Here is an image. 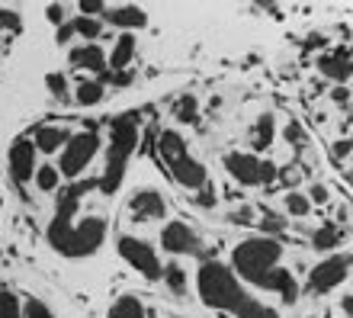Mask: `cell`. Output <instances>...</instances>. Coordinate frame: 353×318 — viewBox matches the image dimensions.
<instances>
[{
	"mask_svg": "<svg viewBox=\"0 0 353 318\" xmlns=\"http://www.w3.org/2000/svg\"><path fill=\"white\" fill-rule=\"evenodd\" d=\"M0 318H23L19 312V299L13 292H0Z\"/></svg>",
	"mask_w": 353,
	"mask_h": 318,
	"instance_id": "f1b7e54d",
	"label": "cell"
},
{
	"mask_svg": "<svg viewBox=\"0 0 353 318\" xmlns=\"http://www.w3.org/2000/svg\"><path fill=\"white\" fill-rule=\"evenodd\" d=\"M161 248L170 254H199V238L186 222H170L161 232Z\"/></svg>",
	"mask_w": 353,
	"mask_h": 318,
	"instance_id": "30bf717a",
	"label": "cell"
},
{
	"mask_svg": "<svg viewBox=\"0 0 353 318\" xmlns=\"http://www.w3.org/2000/svg\"><path fill=\"white\" fill-rule=\"evenodd\" d=\"M168 164H170V174H174L176 183H183V187H190V190L205 187V168L190 155V151H183L180 158L168 161Z\"/></svg>",
	"mask_w": 353,
	"mask_h": 318,
	"instance_id": "8fae6325",
	"label": "cell"
},
{
	"mask_svg": "<svg viewBox=\"0 0 353 318\" xmlns=\"http://www.w3.org/2000/svg\"><path fill=\"white\" fill-rule=\"evenodd\" d=\"M318 71L325 77H331V81H337V84L350 81V52H347V48H337L331 55L318 58Z\"/></svg>",
	"mask_w": 353,
	"mask_h": 318,
	"instance_id": "5bb4252c",
	"label": "cell"
},
{
	"mask_svg": "<svg viewBox=\"0 0 353 318\" xmlns=\"http://www.w3.org/2000/svg\"><path fill=\"white\" fill-rule=\"evenodd\" d=\"M36 183L39 190H58V168H52V164H42V168H36Z\"/></svg>",
	"mask_w": 353,
	"mask_h": 318,
	"instance_id": "83f0119b",
	"label": "cell"
},
{
	"mask_svg": "<svg viewBox=\"0 0 353 318\" xmlns=\"http://www.w3.org/2000/svg\"><path fill=\"white\" fill-rule=\"evenodd\" d=\"M71 26H74V36H84V39H97L103 32L100 19H90V17H77Z\"/></svg>",
	"mask_w": 353,
	"mask_h": 318,
	"instance_id": "4316f807",
	"label": "cell"
},
{
	"mask_svg": "<svg viewBox=\"0 0 353 318\" xmlns=\"http://www.w3.org/2000/svg\"><path fill=\"white\" fill-rule=\"evenodd\" d=\"M103 238H106V222L93 215V219H84L77 228L71 225V228H68V232L61 235L52 248L61 251L65 257H87V254H93L97 248H100Z\"/></svg>",
	"mask_w": 353,
	"mask_h": 318,
	"instance_id": "277c9868",
	"label": "cell"
},
{
	"mask_svg": "<svg viewBox=\"0 0 353 318\" xmlns=\"http://www.w3.org/2000/svg\"><path fill=\"white\" fill-rule=\"evenodd\" d=\"M312 244H315L318 251L334 248V244H341V228H337V225H325V228H318V232L312 235Z\"/></svg>",
	"mask_w": 353,
	"mask_h": 318,
	"instance_id": "44dd1931",
	"label": "cell"
},
{
	"mask_svg": "<svg viewBox=\"0 0 353 318\" xmlns=\"http://www.w3.org/2000/svg\"><path fill=\"white\" fill-rule=\"evenodd\" d=\"M283 228H286V222H283V219H279V215H273V212H263V232H283Z\"/></svg>",
	"mask_w": 353,
	"mask_h": 318,
	"instance_id": "1f68e13d",
	"label": "cell"
},
{
	"mask_svg": "<svg viewBox=\"0 0 353 318\" xmlns=\"http://www.w3.org/2000/svg\"><path fill=\"white\" fill-rule=\"evenodd\" d=\"M158 148H161V155H164V161H174L186 151V141L180 139L174 129H164L161 132V139H158Z\"/></svg>",
	"mask_w": 353,
	"mask_h": 318,
	"instance_id": "d6986e66",
	"label": "cell"
},
{
	"mask_svg": "<svg viewBox=\"0 0 353 318\" xmlns=\"http://www.w3.org/2000/svg\"><path fill=\"white\" fill-rule=\"evenodd\" d=\"M286 139L292 141V145H302L305 132H302V126H299V122H289V126H286Z\"/></svg>",
	"mask_w": 353,
	"mask_h": 318,
	"instance_id": "d590c367",
	"label": "cell"
},
{
	"mask_svg": "<svg viewBox=\"0 0 353 318\" xmlns=\"http://www.w3.org/2000/svg\"><path fill=\"white\" fill-rule=\"evenodd\" d=\"M199 206H215V197H212V190H209V187L203 190V197H199Z\"/></svg>",
	"mask_w": 353,
	"mask_h": 318,
	"instance_id": "60d3db41",
	"label": "cell"
},
{
	"mask_svg": "<svg viewBox=\"0 0 353 318\" xmlns=\"http://www.w3.org/2000/svg\"><path fill=\"white\" fill-rule=\"evenodd\" d=\"M273 132H276V122H273V116H261V122H257V132H254V145L257 148H267V145H273Z\"/></svg>",
	"mask_w": 353,
	"mask_h": 318,
	"instance_id": "603a6c76",
	"label": "cell"
},
{
	"mask_svg": "<svg viewBox=\"0 0 353 318\" xmlns=\"http://www.w3.org/2000/svg\"><path fill=\"white\" fill-rule=\"evenodd\" d=\"M161 277H164V283L170 286V292H174V296H183V292H186V270H180L176 264L164 267V273H161Z\"/></svg>",
	"mask_w": 353,
	"mask_h": 318,
	"instance_id": "cb8c5ba5",
	"label": "cell"
},
{
	"mask_svg": "<svg viewBox=\"0 0 353 318\" xmlns=\"http://www.w3.org/2000/svg\"><path fill=\"white\" fill-rule=\"evenodd\" d=\"M97 151H100V135L97 132L71 135L65 145V155H61V174L65 177H81V170L90 164Z\"/></svg>",
	"mask_w": 353,
	"mask_h": 318,
	"instance_id": "8992f818",
	"label": "cell"
},
{
	"mask_svg": "<svg viewBox=\"0 0 353 318\" xmlns=\"http://www.w3.org/2000/svg\"><path fill=\"white\" fill-rule=\"evenodd\" d=\"M286 209L292 215H308L312 203H308V197H302V193H289V197H286Z\"/></svg>",
	"mask_w": 353,
	"mask_h": 318,
	"instance_id": "f546056e",
	"label": "cell"
},
{
	"mask_svg": "<svg viewBox=\"0 0 353 318\" xmlns=\"http://www.w3.org/2000/svg\"><path fill=\"white\" fill-rule=\"evenodd\" d=\"M257 286H263V290H276L279 296H283V302L286 306H292V302L299 299V283H296V277L289 270H283V267H273V270H267L261 277V283Z\"/></svg>",
	"mask_w": 353,
	"mask_h": 318,
	"instance_id": "7c38bea8",
	"label": "cell"
},
{
	"mask_svg": "<svg viewBox=\"0 0 353 318\" xmlns=\"http://www.w3.org/2000/svg\"><path fill=\"white\" fill-rule=\"evenodd\" d=\"M228 219H232L234 225H248V222H254V212L248 206H241V209H234L232 215H228Z\"/></svg>",
	"mask_w": 353,
	"mask_h": 318,
	"instance_id": "e575fe53",
	"label": "cell"
},
{
	"mask_svg": "<svg viewBox=\"0 0 353 318\" xmlns=\"http://www.w3.org/2000/svg\"><path fill=\"white\" fill-rule=\"evenodd\" d=\"M119 254L132 264V267H135V270L145 273L148 280H161L164 267H161L158 254H154V248H151L148 241H141V238H132V235H122V238H119Z\"/></svg>",
	"mask_w": 353,
	"mask_h": 318,
	"instance_id": "52a82bcc",
	"label": "cell"
},
{
	"mask_svg": "<svg viewBox=\"0 0 353 318\" xmlns=\"http://www.w3.org/2000/svg\"><path fill=\"white\" fill-rule=\"evenodd\" d=\"M103 17L110 19L112 26H122V29H141L145 23H148V17H145V10L141 7H116V10L106 7Z\"/></svg>",
	"mask_w": 353,
	"mask_h": 318,
	"instance_id": "2e32d148",
	"label": "cell"
},
{
	"mask_svg": "<svg viewBox=\"0 0 353 318\" xmlns=\"http://www.w3.org/2000/svg\"><path fill=\"white\" fill-rule=\"evenodd\" d=\"M81 13L93 19V13H106V3H100V0H81Z\"/></svg>",
	"mask_w": 353,
	"mask_h": 318,
	"instance_id": "836d02e7",
	"label": "cell"
},
{
	"mask_svg": "<svg viewBox=\"0 0 353 318\" xmlns=\"http://www.w3.org/2000/svg\"><path fill=\"white\" fill-rule=\"evenodd\" d=\"M48 19L61 26V23H65V7H61V3H52V7H48Z\"/></svg>",
	"mask_w": 353,
	"mask_h": 318,
	"instance_id": "8d00e7d4",
	"label": "cell"
},
{
	"mask_svg": "<svg viewBox=\"0 0 353 318\" xmlns=\"http://www.w3.org/2000/svg\"><path fill=\"white\" fill-rule=\"evenodd\" d=\"M26 318H55V315H52V309H48L46 302L29 299L26 302Z\"/></svg>",
	"mask_w": 353,
	"mask_h": 318,
	"instance_id": "4dcf8cb0",
	"label": "cell"
},
{
	"mask_svg": "<svg viewBox=\"0 0 353 318\" xmlns=\"http://www.w3.org/2000/svg\"><path fill=\"white\" fill-rule=\"evenodd\" d=\"M103 100V84L100 81H87L77 87V103L81 106H97Z\"/></svg>",
	"mask_w": 353,
	"mask_h": 318,
	"instance_id": "7402d4cb",
	"label": "cell"
},
{
	"mask_svg": "<svg viewBox=\"0 0 353 318\" xmlns=\"http://www.w3.org/2000/svg\"><path fill=\"white\" fill-rule=\"evenodd\" d=\"M168 206H164V199H161L158 190H139L135 197H132V215L139 219V222H151V219H164Z\"/></svg>",
	"mask_w": 353,
	"mask_h": 318,
	"instance_id": "4fadbf2b",
	"label": "cell"
},
{
	"mask_svg": "<svg viewBox=\"0 0 353 318\" xmlns=\"http://www.w3.org/2000/svg\"><path fill=\"white\" fill-rule=\"evenodd\" d=\"M279 257H283V244L276 238H270V235H257V238H248V241H241L234 248L232 264L238 270V277H244L248 283L257 286L263 273L273 270L279 264Z\"/></svg>",
	"mask_w": 353,
	"mask_h": 318,
	"instance_id": "7a4b0ae2",
	"label": "cell"
},
{
	"mask_svg": "<svg viewBox=\"0 0 353 318\" xmlns=\"http://www.w3.org/2000/svg\"><path fill=\"white\" fill-rule=\"evenodd\" d=\"M347 273H350V254H334V257L321 261L315 270H312V277H308V290L312 292L334 290V286H341V283L347 280Z\"/></svg>",
	"mask_w": 353,
	"mask_h": 318,
	"instance_id": "ba28073f",
	"label": "cell"
},
{
	"mask_svg": "<svg viewBox=\"0 0 353 318\" xmlns=\"http://www.w3.org/2000/svg\"><path fill=\"white\" fill-rule=\"evenodd\" d=\"M110 318H145V306L139 302V296H122L110 309Z\"/></svg>",
	"mask_w": 353,
	"mask_h": 318,
	"instance_id": "ffe728a7",
	"label": "cell"
},
{
	"mask_svg": "<svg viewBox=\"0 0 353 318\" xmlns=\"http://www.w3.org/2000/svg\"><path fill=\"white\" fill-rule=\"evenodd\" d=\"M135 141H139V126L132 116H122L112 126V139H110V155H106V174L100 180L103 193H116L122 183V174H125V161L135 151Z\"/></svg>",
	"mask_w": 353,
	"mask_h": 318,
	"instance_id": "3957f363",
	"label": "cell"
},
{
	"mask_svg": "<svg viewBox=\"0 0 353 318\" xmlns=\"http://www.w3.org/2000/svg\"><path fill=\"white\" fill-rule=\"evenodd\" d=\"M46 84H48V90H52V94H65V87H68V81H65V74H48L46 77Z\"/></svg>",
	"mask_w": 353,
	"mask_h": 318,
	"instance_id": "d6a6232c",
	"label": "cell"
},
{
	"mask_svg": "<svg viewBox=\"0 0 353 318\" xmlns=\"http://www.w3.org/2000/svg\"><path fill=\"white\" fill-rule=\"evenodd\" d=\"M174 116L180 122H196L199 119V116H196V97H190V94L180 97V100L174 103Z\"/></svg>",
	"mask_w": 353,
	"mask_h": 318,
	"instance_id": "484cf974",
	"label": "cell"
},
{
	"mask_svg": "<svg viewBox=\"0 0 353 318\" xmlns=\"http://www.w3.org/2000/svg\"><path fill=\"white\" fill-rule=\"evenodd\" d=\"M36 168V145L29 139H17L10 145V174H13V180L26 183V180H32Z\"/></svg>",
	"mask_w": 353,
	"mask_h": 318,
	"instance_id": "9c48e42d",
	"label": "cell"
},
{
	"mask_svg": "<svg viewBox=\"0 0 353 318\" xmlns=\"http://www.w3.org/2000/svg\"><path fill=\"white\" fill-rule=\"evenodd\" d=\"M225 168H228V174H232L238 183H244V187L270 183V180L276 177V164H273V161H261V158H254V155H241V151H232V155L225 158Z\"/></svg>",
	"mask_w": 353,
	"mask_h": 318,
	"instance_id": "5b68a950",
	"label": "cell"
},
{
	"mask_svg": "<svg viewBox=\"0 0 353 318\" xmlns=\"http://www.w3.org/2000/svg\"><path fill=\"white\" fill-rule=\"evenodd\" d=\"M68 139H71V132L68 129H58V126H39L36 129V151H46V155H55L58 148H65Z\"/></svg>",
	"mask_w": 353,
	"mask_h": 318,
	"instance_id": "9a60e30c",
	"label": "cell"
},
{
	"mask_svg": "<svg viewBox=\"0 0 353 318\" xmlns=\"http://www.w3.org/2000/svg\"><path fill=\"white\" fill-rule=\"evenodd\" d=\"M112 84H119V87L132 84V74H116V77H112Z\"/></svg>",
	"mask_w": 353,
	"mask_h": 318,
	"instance_id": "b9f144b4",
	"label": "cell"
},
{
	"mask_svg": "<svg viewBox=\"0 0 353 318\" xmlns=\"http://www.w3.org/2000/svg\"><path fill=\"white\" fill-rule=\"evenodd\" d=\"M234 315L238 318H279L276 309H270V306H263V302H257V299H248Z\"/></svg>",
	"mask_w": 353,
	"mask_h": 318,
	"instance_id": "d4e9b609",
	"label": "cell"
},
{
	"mask_svg": "<svg viewBox=\"0 0 353 318\" xmlns=\"http://www.w3.org/2000/svg\"><path fill=\"white\" fill-rule=\"evenodd\" d=\"M71 39H74V26H71V23H61V26H58V42L65 46V42H71Z\"/></svg>",
	"mask_w": 353,
	"mask_h": 318,
	"instance_id": "74e56055",
	"label": "cell"
},
{
	"mask_svg": "<svg viewBox=\"0 0 353 318\" xmlns=\"http://www.w3.org/2000/svg\"><path fill=\"white\" fill-rule=\"evenodd\" d=\"M196 290H199V296H203V302L209 309H222V312H238L244 302L251 299L241 290V283L234 280V273L219 261H205L199 267Z\"/></svg>",
	"mask_w": 353,
	"mask_h": 318,
	"instance_id": "6da1fadb",
	"label": "cell"
},
{
	"mask_svg": "<svg viewBox=\"0 0 353 318\" xmlns=\"http://www.w3.org/2000/svg\"><path fill=\"white\" fill-rule=\"evenodd\" d=\"M132 55H135V36H119V42H116V48H112L110 55V68H116V71H122V68L132 61Z\"/></svg>",
	"mask_w": 353,
	"mask_h": 318,
	"instance_id": "ac0fdd59",
	"label": "cell"
},
{
	"mask_svg": "<svg viewBox=\"0 0 353 318\" xmlns=\"http://www.w3.org/2000/svg\"><path fill=\"white\" fill-rule=\"evenodd\" d=\"M334 155H337V158H347V155H350V139L337 141V145H334Z\"/></svg>",
	"mask_w": 353,
	"mask_h": 318,
	"instance_id": "ab89813d",
	"label": "cell"
},
{
	"mask_svg": "<svg viewBox=\"0 0 353 318\" xmlns=\"http://www.w3.org/2000/svg\"><path fill=\"white\" fill-rule=\"evenodd\" d=\"M308 193H312V199H315V203H325V199H327V187H325V183H315ZM312 199H308V203H312Z\"/></svg>",
	"mask_w": 353,
	"mask_h": 318,
	"instance_id": "f35d334b",
	"label": "cell"
},
{
	"mask_svg": "<svg viewBox=\"0 0 353 318\" xmlns=\"http://www.w3.org/2000/svg\"><path fill=\"white\" fill-rule=\"evenodd\" d=\"M71 65H81L87 71H106V55H103L100 46H81L71 52Z\"/></svg>",
	"mask_w": 353,
	"mask_h": 318,
	"instance_id": "e0dca14e",
	"label": "cell"
}]
</instances>
